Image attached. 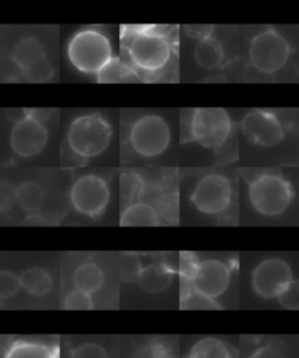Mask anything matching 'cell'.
Wrapping results in <instances>:
<instances>
[{"mask_svg": "<svg viewBox=\"0 0 299 358\" xmlns=\"http://www.w3.org/2000/svg\"><path fill=\"white\" fill-rule=\"evenodd\" d=\"M179 169L120 173V227L179 224Z\"/></svg>", "mask_w": 299, "mask_h": 358, "instance_id": "1", "label": "cell"}, {"mask_svg": "<svg viewBox=\"0 0 299 358\" xmlns=\"http://www.w3.org/2000/svg\"><path fill=\"white\" fill-rule=\"evenodd\" d=\"M120 43L125 82L167 83L179 80V27L120 26Z\"/></svg>", "mask_w": 299, "mask_h": 358, "instance_id": "2", "label": "cell"}, {"mask_svg": "<svg viewBox=\"0 0 299 358\" xmlns=\"http://www.w3.org/2000/svg\"><path fill=\"white\" fill-rule=\"evenodd\" d=\"M171 141V127L162 115L124 110L120 116V157L124 162L159 158L169 150Z\"/></svg>", "mask_w": 299, "mask_h": 358, "instance_id": "3", "label": "cell"}, {"mask_svg": "<svg viewBox=\"0 0 299 358\" xmlns=\"http://www.w3.org/2000/svg\"><path fill=\"white\" fill-rule=\"evenodd\" d=\"M235 134V124L223 108H188L180 111V143H197L201 148L214 152L223 162L230 155Z\"/></svg>", "mask_w": 299, "mask_h": 358, "instance_id": "4", "label": "cell"}, {"mask_svg": "<svg viewBox=\"0 0 299 358\" xmlns=\"http://www.w3.org/2000/svg\"><path fill=\"white\" fill-rule=\"evenodd\" d=\"M113 136V125L101 111L75 117L64 136L61 151L62 165H87L109 148Z\"/></svg>", "mask_w": 299, "mask_h": 358, "instance_id": "5", "label": "cell"}, {"mask_svg": "<svg viewBox=\"0 0 299 358\" xmlns=\"http://www.w3.org/2000/svg\"><path fill=\"white\" fill-rule=\"evenodd\" d=\"M54 113V109L36 108L8 110V120L13 124L10 146L17 157L31 159L43 153L50 141L48 123Z\"/></svg>", "mask_w": 299, "mask_h": 358, "instance_id": "6", "label": "cell"}, {"mask_svg": "<svg viewBox=\"0 0 299 358\" xmlns=\"http://www.w3.org/2000/svg\"><path fill=\"white\" fill-rule=\"evenodd\" d=\"M244 176L253 210L265 217H276L288 210L295 197V190L281 173L263 171Z\"/></svg>", "mask_w": 299, "mask_h": 358, "instance_id": "7", "label": "cell"}, {"mask_svg": "<svg viewBox=\"0 0 299 358\" xmlns=\"http://www.w3.org/2000/svg\"><path fill=\"white\" fill-rule=\"evenodd\" d=\"M113 57L110 38L99 27L80 29L68 41V60L82 74L96 78Z\"/></svg>", "mask_w": 299, "mask_h": 358, "instance_id": "8", "label": "cell"}, {"mask_svg": "<svg viewBox=\"0 0 299 358\" xmlns=\"http://www.w3.org/2000/svg\"><path fill=\"white\" fill-rule=\"evenodd\" d=\"M235 185L221 172H207L197 180L190 195L194 209L211 217L228 218L235 203Z\"/></svg>", "mask_w": 299, "mask_h": 358, "instance_id": "9", "label": "cell"}, {"mask_svg": "<svg viewBox=\"0 0 299 358\" xmlns=\"http://www.w3.org/2000/svg\"><path fill=\"white\" fill-rule=\"evenodd\" d=\"M10 64L19 81L46 83L55 75L46 46L36 36H22L12 45Z\"/></svg>", "mask_w": 299, "mask_h": 358, "instance_id": "10", "label": "cell"}, {"mask_svg": "<svg viewBox=\"0 0 299 358\" xmlns=\"http://www.w3.org/2000/svg\"><path fill=\"white\" fill-rule=\"evenodd\" d=\"M111 199L109 179L99 173H85L71 182L68 202L71 209L90 220L106 214Z\"/></svg>", "mask_w": 299, "mask_h": 358, "instance_id": "11", "label": "cell"}, {"mask_svg": "<svg viewBox=\"0 0 299 358\" xmlns=\"http://www.w3.org/2000/svg\"><path fill=\"white\" fill-rule=\"evenodd\" d=\"M291 46L288 39L274 27H267L250 40L248 60L251 67L263 75H274L288 64Z\"/></svg>", "mask_w": 299, "mask_h": 358, "instance_id": "12", "label": "cell"}, {"mask_svg": "<svg viewBox=\"0 0 299 358\" xmlns=\"http://www.w3.org/2000/svg\"><path fill=\"white\" fill-rule=\"evenodd\" d=\"M239 129L250 144L270 148L281 144L286 129L281 117L270 109H251L239 122Z\"/></svg>", "mask_w": 299, "mask_h": 358, "instance_id": "13", "label": "cell"}, {"mask_svg": "<svg viewBox=\"0 0 299 358\" xmlns=\"http://www.w3.org/2000/svg\"><path fill=\"white\" fill-rule=\"evenodd\" d=\"M293 280L291 266L281 258H267L253 271L251 287L263 299H279L290 289Z\"/></svg>", "mask_w": 299, "mask_h": 358, "instance_id": "14", "label": "cell"}, {"mask_svg": "<svg viewBox=\"0 0 299 358\" xmlns=\"http://www.w3.org/2000/svg\"><path fill=\"white\" fill-rule=\"evenodd\" d=\"M232 272L221 260L207 259L197 262L188 284L194 291L209 298H218L230 284Z\"/></svg>", "mask_w": 299, "mask_h": 358, "instance_id": "15", "label": "cell"}, {"mask_svg": "<svg viewBox=\"0 0 299 358\" xmlns=\"http://www.w3.org/2000/svg\"><path fill=\"white\" fill-rule=\"evenodd\" d=\"M48 194L46 187L36 180H25L15 187V204L26 218L46 217Z\"/></svg>", "mask_w": 299, "mask_h": 358, "instance_id": "16", "label": "cell"}, {"mask_svg": "<svg viewBox=\"0 0 299 358\" xmlns=\"http://www.w3.org/2000/svg\"><path fill=\"white\" fill-rule=\"evenodd\" d=\"M194 62L204 71H221L225 64V50L223 43L216 38L199 41L194 46Z\"/></svg>", "mask_w": 299, "mask_h": 358, "instance_id": "17", "label": "cell"}, {"mask_svg": "<svg viewBox=\"0 0 299 358\" xmlns=\"http://www.w3.org/2000/svg\"><path fill=\"white\" fill-rule=\"evenodd\" d=\"M174 271L166 264H150L143 267L138 279L139 286L150 294H158L172 284Z\"/></svg>", "mask_w": 299, "mask_h": 358, "instance_id": "18", "label": "cell"}, {"mask_svg": "<svg viewBox=\"0 0 299 358\" xmlns=\"http://www.w3.org/2000/svg\"><path fill=\"white\" fill-rule=\"evenodd\" d=\"M106 275L102 268L95 263H83L76 267L73 274V284L76 289L85 293H95L102 287Z\"/></svg>", "mask_w": 299, "mask_h": 358, "instance_id": "19", "label": "cell"}, {"mask_svg": "<svg viewBox=\"0 0 299 358\" xmlns=\"http://www.w3.org/2000/svg\"><path fill=\"white\" fill-rule=\"evenodd\" d=\"M22 286L26 292L34 296L48 294L53 285L50 274L40 266L31 267L20 274Z\"/></svg>", "mask_w": 299, "mask_h": 358, "instance_id": "20", "label": "cell"}, {"mask_svg": "<svg viewBox=\"0 0 299 358\" xmlns=\"http://www.w3.org/2000/svg\"><path fill=\"white\" fill-rule=\"evenodd\" d=\"M5 358H57V351L47 344L17 341L8 348Z\"/></svg>", "mask_w": 299, "mask_h": 358, "instance_id": "21", "label": "cell"}, {"mask_svg": "<svg viewBox=\"0 0 299 358\" xmlns=\"http://www.w3.org/2000/svg\"><path fill=\"white\" fill-rule=\"evenodd\" d=\"M188 358H232V354L225 342L215 337H206L194 344Z\"/></svg>", "mask_w": 299, "mask_h": 358, "instance_id": "22", "label": "cell"}, {"mask_svg": "<svg viewBox=\"0 0 299 358\" xmlns=\"http://www.w3.org/2000/svg\"><path fill=\"white\" fill-rule=\"evenodd\" d=\"M141 257L134 252H123L120 256L118 264V274L120 280L123 282H134L138 281L141 275Z\"/></svg>", "mask_w": 299, "mask_h": 358, "instance_id": "23", "label": "cell"}, {"mask_svg": "<svg viewBox=\"0 0 299 358\" xmlns=\"http://www.w3.org/2000/svg\"><path fill=\"white\" fill-rule=\"evenodd\" d=\"M181 309L187 310H214L221 309L216 303L215 299L209 298L201 294L199 292L194 291L193 288H187L181 296Z\"/></svg>", "mask_w": 299, "mask_h": 358, "instance_id": "24", "label": "cell"}, {"mask_svg": "<svg viewBox=\"0 0 299 358\" xmlns=\"http://www.w3.org/2000/svg\"><path fill=\"white\" fill-rule=\"evenodd\" d=\"M96 81L99 83H122L124 80V68L120 55H115L106 64V67L96 75Z\"/></svg>", "mask_w": 299, "mask_h": 358, "instance_id": "25", "label": "cell"}, {"mask_svg": "<svg viewBox=\"0 0 299 358\" xmlns=\"http://www.w3.org/2000/svg\"><path fill=\"white\" fill-rule=\"evenodd\" d=\"M141 352L144 358H176V343L172 341L153 340Z\"/></svg>", "mask_w": 299, "mask_h": 358, "instance_id": "26", "label": "cell"}, {"mask_svg": "<svg viewBox=\"0 0 299 358\" xmlns=\"http://www.w3.org/2000/svg\"><path fill=\"white\" fill-rule=\"evenodd\" d=\"M64 308L66 310H92L94 302L89 293L75 288L64 298Z\"/></svg>", "mask_w": 299, "mask_h": 358, "instance_id": "27", "label": "cell"}, {"mask_svg": "<svg viewBox=\"0 0 299 358\" xmlns=\"http://www.w3.org/2000/svg\"><path fill=\"white\" fill-rule=\"evenodd\" d=\"M20 277L10 271L0 272V299H10L15 296L22 288Z\"/></svg>", "mask_w": 299, "mask_h": 358, "instance_id": "28", "label": "cell"}, {"mask_svg": "<svg viewBox=\"0 0 299 358\" xmlns=\"http://www.w3.org/2000/svg\"><path fill=\"white\" fill-rule=\"evenodd\" d=\"M249 358H288V349L281 341H270L257 348Z\"/></svg>", "mask_w": 299, "mask_h": 358, "instance_id": "29", "label": "cell"}, {"mask_svg": "<svg viewBox=\"0 0 299 358\" xmlns=\"http://www.w3.org/2000/svg\"><path fill=\"white\" fill-rule=\"evenodd\" d=\"M71 358H109L106 349L97 343H83L74 348Z\"/></svg>", "mask_w": 299, "mask_h": 358, "instance_id": "30", "label": "cell"}, {"mask_svg": "<svg viewBox=\"0 0 299 358\" xmlns=\"http://www.w3.org/2000/svg\"><path fill=\"white\" fill-rule=\"evenodd\" d=\"M15 204V187L3 180L0 186V213L5 214L6 211L11 210Z\"/></svg>", "mask_w": 299, "mask_h": 358, "instance_id": "31", "label": "cell"}, {"mask_svg": "<svg viewBox=\"0 0 299 358\" xmlns=\"http://www.w3.org/2000/svg\"><path fill=\"white\" fill-rule=\"evenodd\" d=\"M183 29L186 31L187 36L199 43L213 36L216 27L214 25H186Z\"/></svg>", "mask_w": 299, "mask_h": 358, "instance_id": "32", "label": "cell"}]
</instances>
